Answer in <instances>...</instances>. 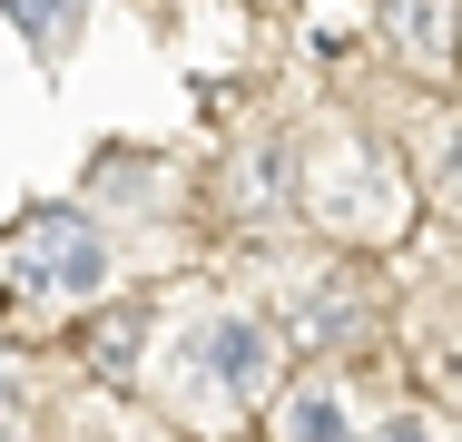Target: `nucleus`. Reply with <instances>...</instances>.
Returning <instances> with one entry per match:
<instances>
[{"label": "nucleus", "mask_w": 462, "mask_h": 442, "mask_svg": "<svg viewBox=\"0 0 462 442\" xmlns=\"http://www.w3.org/2000/svg\"><path fill=\"white\" fill-rule=\"evenodd\" d=\"M158 383L178 403H197V413H246L276 383V325L266 315H236V305H207V315H187L178 335H168Z\"/></svg>", "instance_id": "nucleus-1"}, {"label": "nucleus", "mask_w": 462, "mask_h": 442, "mask_svg": "<svg viewBox=\"0 0 462 442\" xmlns=\"http://www.w3.org/2000/svg\"><path fill=\"white\" fill-rule=\"evenodd\" d=\"M20 285L30 295H69V305L108 285V246H98V226L79 207H40L20 226Z\"/></svg>", "instance_id": "nucleus-3"}, {"label": "nucleus", "mask_w": 462, "mask_h": 442, "mask_svg": "<svg viewBox=\"0 0 462 442\" xmlns=\"http://www.w3.org/2000/svg\"><path fill=\"white\" fill-rule=\"evenodd\" d=\"M383 40H393V60L403 69H423V79H443L462 69V30H453V0H383Z\"/></svg>", "instance_id": "nucleus-4"}, {"label": "nucleus", "mask_w": 462, "mask_h": 442, "mask_svg": "<svg viewBox=\"0 0 462 442\" xmlns=\"http://www.w3.org/2000/svg\"><path fill=\"white\" fill-rule=\"evenodd\" d=\"M305 207H315V226H355V236L403 226V187H393V168L374 158L365 138H345V128H325V148L305 158Z\"/></svg>", "instance_id": "nucleus-2"}, {"label": "nucleus", "mask_w": 462, "mask_h": 442, "mask_svg": "<svg viewBox=\"0 0 462 442\" xmlns=\"http://www.w3.org/2000/svg\"><path fill=\"white\" fill-rule=\"evenodd\" d=\"M0 442H30V433H20V413H0Z\"/></svg>", "instance_id": "nucleus-8"}, {"label": "nucleus", "mask_w": 462, "mask_h": 442, "mask_svg": "<svg viewBox=\"0 0 462 442\" xmlns=\"http://www.w3.org/2000/svg\"><path fill=\"white\" fill-rule=\"evenodd\" d=\"M433 197L462 216V128H443V148H433Z\"/></svg>", "instance_id": "nucleus-6"}, {"label": "nucleus", "mask_w": 462, "mask_h": 442, "mask_svg": "<svg viewBox=\"0 0 462 442\" xmlns=\"http://www.w3.org/2000/svg\"><path fill=\"white\" fill-rule=\"evenodd\" d=\"M374 442H433V423H423V413H393V423H383Z\"/></svg>", "instance_id": "nucleus-7"}, {"label": "nucleus", "mask_w": 462, "mask_h": 442, "mask_svg": "<svg viewBox=\"0 0 462 442\" xmlns=\"http://www.w3.org/2000/svg\"><path fill=\"white\" fill-rule=\"evenodd\" d=\"M276 442H355V403L335 393V373H315V383H295V393H285Z\"/></svg>", "instance_id": "nucleus-5"}]
</instances>
